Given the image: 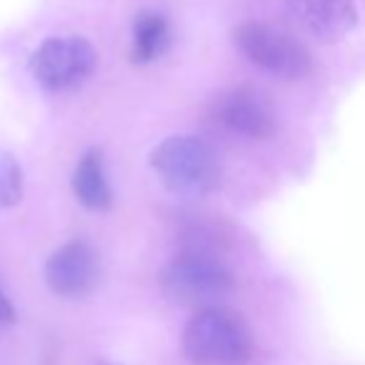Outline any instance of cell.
Instances as JSON below:
<instances>
[{"mask_svg":"<svg viewBox=\"0 0 365 365\" xmlns=\"http://www.w3.org/2000/svg\"><path fill=\"white\" fill-rule=\"evenodd\" d=\"M182 353L193 365H243L253 353V333L243 315L223 305H210L188 320Z\"/></svg>","mask_w":365,"mask_h":365,"instance_id":"6da1fadb","label":"cell"},{"mask_svg":"<svg viewBox=\"0 0 365 365\" xmlns=\"http://www.w3.org/2000/svg\"><path fill=\"white\" fill-rule=\"evenodd\" d=\"M150 165L163 185L180 198H203L220 182L218 153L198 135L165 138L153 150Z\"/></svg>","mask_w":365,"mask_h":365,"instance_id":"7a4b0ae2","label":"cell"},{"mask_svg":"<svg viewBox=\"0 0 365 365\" xmlns=\"http://www.w3.org/2000/svg\"><path fill=\"white\" fill-rule=\"evenodd\" d=\"M233 43L255 68L280 81H300L313 71L308 48L268 23H243L233 31Z\"/></svg>","mask_w":365,"mask_h":365,"instance_id":"3957f363","label":"cell"},{"mask_svg":"<svg viewBox=\"0 0 365 365\" xmlns=\"http://www.w3.org/2000/svg\"><path fill=\"white\" fill-rule=\"evenodd\" d=\"M163 293L180 305H195V308H210L218 305L220 298L233 288V275L220 263L218 258L208 253H190L178 255L163 270Z\"/></svg>","mask_w":365,"mask_h":365,"instance_id":"277c9868","label":"cell"},{"mask_svg":"<svg viewBox=\"0 0 365 365\" xmlns=\"http://www.w3.org/2000/svg\"><path fill=\"white\" fill-rule=\"evenodd\" d=\"M98 53L86 38H48L31 58V73L46 91L61 93L78 88L93 76Z\"/></svg>","mask_w":365,"mask_h":365,"instance_id":"5b68a950","label":"cell"},{"mask_svg":"<svg viewBox=\"0 0 365 365\" xmlns=\"http://www.w3.org/2000/svg\"><path fill=\"white\" fill-rule=\"evenodd\" d=\"M285 16L318 43H338L358 26L355 0H285Z\"/></svg>","mask_w":365,"mask_h":365,"instance_id":"8992f818","label":"cell"},{"mask_svg":"<svg viewBox=\"0 0 365 365\" xmlns=\"http://www.w3.org/2000/svg\"><path fill=\"white\" fill-rule=\"evenodd\" d=\"M46 283L61 298H83L98 283V255L86 240H71L51 255Z\"/></svg>","mask_w":365,"mask_h":365,"instance_id":"52a82bcc","label":"cell"},{"mask_svg":"<svg viewBox=\"0 0 365 365\" xmlns=\"http://www.w3.org/2000/svg\"><path fill=\"white\" fill-rule=\"evenodd\" d=\"M215 120L243 138L265 140L275 133V113L253 88H233L215 101Z\"/></svg>","mask_w":365,"mask_h":365,"instance_id":"ba28073f","label":"cell"},{"mask_svg":"<svg viewBox=\"0 0 365 365\" xmlns=\"http://www.w3.org/2000/svg\"><path fill=\"white\" fill-rule=\"evenodd\" d=\"M73 193L88 210H108L113 205V193L106 178L103 155L88 150L73 170Z\"/></svg>","mask_w":365,"mask_h":365,"instance_id":"9c48e42d","label":"cell"},{"mask_svg":"<svg viewBox=\"0 0 365 365\" xmlns=\"http://www.w3.org/2000/svg\"><path fill=\"white\" fill-rule=\"evenodd\" d=\"M168 23L160 13L143 11L133 23V48L130 56L135 63H150L168 48Z\"/></svg>","mask_w":365,"mask_h":365,"instance_id":"30bf717a","label":"cell"},{"mask_svg":"<svg viewBox=\"0 0 365 365\" xmlns=\"http://www.w3.org/2000/svg\"><path fill=\"white\" fill-rule=\"evenodd\" d=\"M23 198V170L16 158L0 153V208L18 205Z\"/></svg>","mask_w":365,"mask_h":365,"instance_id":"8fae6325","label":"cell"},{"mask_svg":"<svg viewBox=\"0 0 365 365\" xmlns=\"http://www.w3.org/2000/svg\"><path fill=\"white\" fill-rule=\"evenodd\" d=\"M13 320H16L13 305H11V300L3 295V290H0V325H11Z\"/></svg>","mask_w":365,"mask_h":365,"instance_id":"7c38bea8","label":"cell"}]
</instances>
